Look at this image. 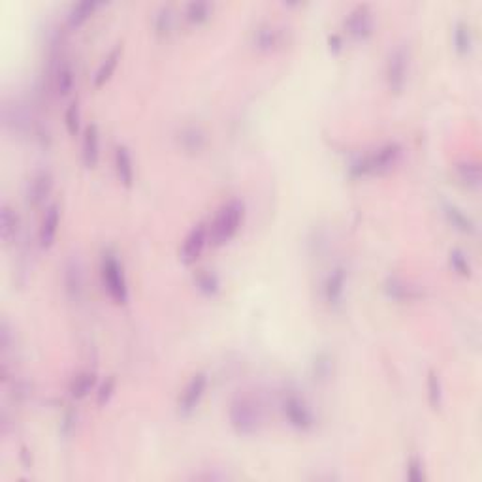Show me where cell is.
Returning <instances> with one entry per match:
<instances>
[{"instance_id":"6da1fadb","label":"cell","mask_w":482,"mask_h":482,"mask_svg":"<svg viewBox=\"0 0 482 482\" xmlns=\"http://www.w3.org/2000/svg\"><path fill=\"white\" fill-rule=\"evenodd\" d=\"M232 428L239 435H254L262 426L264 413L260 401L251 394H238L228 409Z\"/></svg>"},{"instance_id":"7a4b0ae2","label":"cell","mask_w":482,"mask_h":482,"mask_svg":"<svg viewBox=\"0 0 482 482\" xmlns=\"http://www.w3.org/2000/svg\"><path fill=\"white\" fill-rule=\"evenodd\" d=\"M243 204L239 200H230L217 211L211 226H207L211 245L221 247L234 238V234L239 230V224L243 221Z\"/></svg>"},{"instance_id":"3957f363","label":"cell","mask_w":482,"mask_h":482,"mask_svg":"<svg viewBox=\"0 0 482 482\" xmlns=\"http://www.w3.org/2000/svg\"><path fill=\"white\" fill-rule=\"evenodd\" d=\"M401 145L400 143H387L379 149L371 151L356 160V163L351 166V176L353 177H364V176H379V174H384L387 170H390L401 156Z\"/></svg>"},{"instance_id":"277c9868","label":"cell","mask_w":482,"mask_h":482,"mask_svg":"<svg viewBox=\"0 0 482 482\" xmlns=\"http://www.w3.org/2000/svg\"><path fill=\"white\" fill-rule=\"evenodd\" d=\"M409 70H411V48H409L407 44H398L388 53L387 68H384L387 85L394 95H400L401 91L405 89Z\"/></svg>"},{"instance_id":"5b68a950","label":"cell","mask_w":482,"mask_h":482,"mask_svg":"<svg viewBox=\"0 0 482 482\" xmlns=\"http://www.w3.org/2000/svg\"><path fill=\"white\" fill-rule=\"evenodd\" d=\"M100 272H102L104 288L108 290L109 298L119 306H124L129 302V286H127V279H124V270H122L121 262L108 252V254H104Z\"/></svg>"},{"instance_id":"8992f818","label":"cell","mask_w":482,"mask_h":482,"mask_svg":"<svg viewBox=\"0 0 482 482\" xmlns=\"http://www.w3.org/2000/svg\"><path fill=\"white\" fill-rule=\"evenodd\" d=\"M283 413L288 424L293 428L299 429V432H307L315 426V414H313L311 407L307 405V401L304 398H299L294 392H288L283 400Z\"/></svg>"},{"instance_id":"52a82bcc","label":"cell","mask_w":482,"mask_h":482,"mask_svg":"<svg viewBox=\"0 0 482 482\" xmlns=\"http://www.w3.org/2000/svg\"><path fill=\"white\" fill-rule=\"evenodd\" d=\"M345 30L353 36L354 40H366L373 35L375 28V17L371 8L367 4H358L353 8L345 17Z\"/></svg>"},{"instance_id":"ba28073f","label":"cell","mask_w":482,"mask_h":482,"mask_svg":"<svg viewBox=\"0 0 482 482\" xmlns=\"http://www.w3.org/2000/svg\"><path fill=\"white\" fill-rule=\"evenodd\" d=\"M288 30L275 23H262L252 30V46L259 51H272L285 46Z\"/></svg>"},{"instance_id":"9c48e42d","label":"cell","mask_w":482,"mask_h":482,"mask_svg":"<svg viewBox=\"0 0 482 482\" xmlns=\"http://www.w3.org/2000/svg\"><path fill=\"white\" fill-rule=\"evenodd\" d=\"M210 241V234H207V226L204 223H198L196 226H192V230L187 234L181 249H179V260L183 264H192L196 262L198 257L204 251L205 243Z\"/></svg>"},{"instance_id":"30bf717a","label":"cell","mask_w":482,"mask_h":482,"mask_svg":"<svg viewBox=\"0 0 482 482\" xmlns=\"http://www.w3.org/2000/svg\"><path fill=\"white\" fill-rule=\"evenodd\" d=\"M51 190H53V176H51V172L38 170L28 179L25 196H27L28 204L33 205V207H38V205H41L48 200Z\"/></svg>"},{"instance_id":"8fae6325","label":"cell","mask_w":482,"mask_h":482,"mask_svg":"<svg viewBox=\"0 0 482 482\" xmlns=\"http://www.w3.org/2000/svg\"><path fill=\"white\" fill-rule=\"evenodd\" d=\"M205 388H207V375L205 373L192 375V379L187 382L183 394H181V398H179V403H177L179 413L183 414V416H189V414L198 407V403H200V400H202Z\"/></svg>"},{"instance_id":"7c38bea8","label":"cell","mask_w":482,"mask_h":482,"mask_svg":"<svg viewBox=\"0 0 482 482\" xmlns=\"http://www.w3.org/2000/svg\"><path fill=\"white\" fill-rule=\"evenodd\" d=\"M177 145L189 153V155H196L200 151H204V147L207 145V134L205 130L200 127V124H183L181 129L177 130Z\"/></svg>"},{"instance_id":"4fadbf2b","label":"cell","mask_w":482,"mask_h":482,"mask_svg":"<svg viewBox=\"0 0 482 482\" xmlns=\"http://www.w3.org/2000/svg\"><path fill=\"white\" fill-rule=\"evenodd\" d=\"M64 288L72 299L82 298L85 288V268L77 257H72L64 266Z\"/></svg>"},{"instance_id":"5bb4252c","label":"cell","mask_w":482,"mask_h":482,"mask_svg":"<svg viewBox=\"0 0 482 482\" xmlns=\"http://www.w3.org/2000/svg\"><path fill=\"white\" fill-rule=\"evenodd\" d=\"M345 285H346V270L343 266H335L332 272L328 273L326 281H324V298L330 306H337L341 299H343V294H345Z\"/></svg>"},{"instance_id":"9a60e30c","label":"cell","mask_w":482,"mask_h":482,"mask_svg":"<svg viewBox=\"0 0 482 482\" xmlns=\"http://www.w3.org/2000/svg\"><path fill=\"white\" fill-rule=\"evenodd\" d=\"M384 293H387L388 298L398 299V302H411V299H416L422 296V290L413 283H409L405 279L401 277H392L387 279L384 283Z\"/></svg>"},{"instance_id":"2e32d148","label":"cell","mask_w":482,"mask_h":482,"mask_svg":"<svg viewBox=\"0 0 482 482\" xmlns=\"http://www.w3.org/2000/svg\"><path fill=\"white\" fill-rule=\"evenodd\" d=\"M82 156L87 168H95L96 163H98V156H100V132H98V127H96L95 122H91L87 129H85Z\"/></svg>"},{"instance_id":"e0dca14e","label":"cell","mask_w":482,"mask_h":482,"mask_svg":"<svg viewBox=\"0 0 482 482\" xmlns=\"http://www.w3.org/2000/svg\"><path fill=\"white\" fill-rule=\"evenodd\" d=\"M59 221H61V207L57 204H51L44 213L40 226V245L44 249H49L53 245L57 228H59Z\"/></svg>"},{"instance_id":"ac0fdd59","label":"cell","mask_w":482,"mask_h":482,"mask_svg":"<svg viewBox=\"0 0 482 482\" xmlns=\"http://www.w3.org/2000/svg\"><path fill=\"white\" fill-rule=\"evenodd\" d=\"M115 172L119 181H121L127 189H130L132 183H134V166H132V156H130L129 149H127L124 145H117Z\"/></svg>"},{"instance_id":"d6986e66","label":"cell","mask_w":482,"mask_h":482,"mask_svg":"<svg viewBox=\"0 0 482 482\" xmlns=\"http://www.w3.org/2000/svg\"><path fill=\"white\" fill-rule=\"evenodd\" d=\"M121 55H122L121 44L115 46V48L106 55V59L100 62V66H98V70H96V74H95V80H93V82H95V87H102L104 83L108 82L109 77L113 75L117 64H119V61H121Z\"/></svg>"},{"instance_id":"ffe728a7","label":"cell","mask_w":482,"mask_h":482,"mask_svg":"<svg viewBox=\"0 0 482 482\" xmlns=\"http://www.w3.org/2000/svg\"><path fill=\"white\" fill-rule=\"evenodd\" d=\"M17 230H19V215L15 213L12 205L4 204L2 211H0V236H2V241L10 243L17 236Z\"/></svg>"},{"instance_id":"44dd1931","label":"cell","mask_w":482,"mask_h":482,"mask_svg":"<svg viewBox=\"0 0 482 482\" xmlns=\"http://www.w3.org/2000/svg\"><path fill=\"white\" fill-rule=\"evenodd\" d=\"M96 8H98V2H96V0H82V2H75L74 6L68 10V14H66L68 27L77 28L80 25H83L91 15L95 14Z\"/></svg>"},{"instance_id":"7402d4cb","label":"cell","mask_w":482,"mask_h":482,"mask_svg":"<svg viewBox=\"0 0 482 482\" xmlns=\"http://www.w3.org/2000/svg\"><path fill=\"white\" fill-rule=\"evenodd\" d=\"M53 82L57 93L61 96H66L72 93V89H74V68H72V64L68 61H62L57 64Z\"/></svg>"},{"instance_id":"603a6c76","label":"cell","mask_w":482,"mask_h":482,"mask_svg":"<svg viewBox=\"0 0 482 482\" xmlns=\"http://www.w3.org/2000/svg\"><path fill=\"white\" fill-rule=\"evenodd\" d=\"M445 215H447L448 223L460 232H463V234H476L475 221L469 217V215H465L458 205L445 204Z\"/></svg>"},{"instance_id":"cb8c5ba5","label":"cell","mask_w":482,"mask_h":482,"mask_svg":"<svg viewBox=\"0 0 482 482\" xmlns=\"http://www.w3.org/2000/svg\"><path fill=\"white\" fill-rule=\"evenodd\" d=\"M96 384V373L95 371H91V369H87V371H80V373L75 375L74 379L70 380V396L72 398H75V400H82V398H85V396H89V392L95 388Z\"/></svg>"},{"instance_id":"d4e9b609","label":"cell","mask_w":482,"mask_h":482,"mask_svg":"<svg viewBox=\"0 0 482 482\" xmlns=\"http://www.w3.org/2000/svg\"><path fill=\"white\" fill-rule=\"evenodd\" d=\"M452 41H454V49L460 55H467L473 48V30L471 25L465 21H456L454 30H452Z\"/></svg>"},{"instance_id":"484cf974","label":"cell","mask_w":482,"mask_h":482,"mask_svg":"<svg viewBox=\"0 0 482 482\" xmlns=\"http://www.w3.org/2000/svg\"><path fill=\"white\" fill-rule=\"evenodd\" d=\"M456 172H458L460 179H462L467 187H473V189H479V187H481L482 172L481 164L476 163V160H463V163H458L456 164Z\"/></svg>"},{"instance_id":"4316f807","label":"cell","mask_w":482,"mask_h":482,"mask_svg":"<svg viewBox=\"0 0 482 482\" xmlns=\"http://www.w3.org/2000/svg\"><path fill=\"white\" fill-rule=\"evenodd\" d=\"M194 283H196L198 290L204 293L205 296H213L219 293V277L210 270H198L194 273Z\"/></svg>"},{"instance_id":"83f0119b","label":"cell","mask_w":482,"mask_h":482,"mask_svg":"<svg viewBox=\"0 0 482 482\" xmlns=\"http://www.w3.org/2000/svg\"><path fill=\"white\" fill-rule=\"evenodd\" d=\"M211 12H213V4L210 2H189L185 6V17L190 23H204L210 19Z\"/></svg>"},{"instance_id":"f1b7e54d","label":"cell","mask_w":482,"mask_h":482,"mask_svg":"<svg viewBox=\"0 0 482 482\" xmlns=\"http://www.w3.org/2000/svg\"><path fill=\"white\" fill-rule=\"evenodd\" d=\"M428 400H429V405L434 409H439L443 403V384H441V379H439V375H437V371H429L428 373Z\"/></svg>"},{"instance_id":"f546056e","label":"cell","mask_w":482,"mask_h":482,"mask_svg":"<svg viewBox=\"0 0 482 482\" xmlns=\"http://www.w3.org/2000/svg\"><path fill=\"white\" fill-rule=\"evenodd\" d=\"M448 262H450L452 270H454L458 275H462V277H469V275H471L469 259L465 257V252L460 251V249H452V251L448 252Z\"/></svg>"},{"instance_id":"4dcf8cb0","label":"cell","mask_w":482,"mask_h":482,"mask_svg":"<svg viewBox=\"0 0 482 482\" xmlns=\"http://www.w3.org/2000/svg\"><path fill=\"white\" fill-rule=\"evenodd\" d=\"M332 358H330V354L326 353H320L317 354V358L313 360V375H315V379L319 380H324L330 377V373H332Z\"/></svg>"},{"instance_id":"1f68e13d","label":"cell","mask_w":482,"mask_h":482,"mask_svg":"<svg viewBox=\"0 0 482 482\" xmlns=\"http://www.w3.org/2000/svg\"><path fill=\"white\" fill-rule=\"evenodd\" d=\"M174 27V12L170 6H163L155 15V30L158 35H168Z\"/></svg>"},{"instance_id":"d6a6232c","label":"cell","mask_w":482,"mask_h":482,"mask_svg":"<svg viewBox=\"0 0 482 482\" xmlns=\"http://www.w3.org/2000/svg\"><path fill=\"white\" fill-rule=\"evenodd\" d=\"M82 113H80V104L72 102L66 109V115H64V122H66V129H68L70 136H75L80 132V124H82Z\"/></svg>"},{"instance_id":"836d02e7","label":"cell","mask_w":482,"mask_h":482,"mask_svg":"<svg viewBox=\"0 0 482 482\" xmlns=\"http://www.w3.org/2000/svg\"><path fill=\"white\" fill-rule=\"evenodd\" d=\"M115 387H117L115 375H109L108 379L104 380L102 384H100L98 392H96V403H98V405H106V403L109 401V398H111L113 392H115Z\"/></svg>"},{"instance_id":"e575fe53","label":"cell","mask_w":482,"mask_h":482,"mask_svg":"<svg viewBox=\"0 0 482 482\" xmlns=\"http://www.w3.org/2000/svg\"><path fill=\"white\" fill-rule=\"evenodd\" d=\"M407 479L413 482H424L426 481V473H424V463L420 458L413 456L407 463Z\"/></svg>"},{"instance_id":"d590c367","label":"cell","mask_w":482,"mask_h":482,"mask_svg":"<svg viewBox=\"0 0 482 482\" xmlns=\"http://www.w3.org/2000/svg\"><path fill=\"white\" fill-rule=\"evenodd\" d=\"M74 422H75V416L74 413H66L64 414V418H62V424H61V432L64 435L70 434L72 432V428H74Z\"/></svg>"},{"instance_id":"8d00e7d4","label":"cell","mask_w":482,"mask_h":482,"mask_svg":"<svg viewBox=\"0 0 482 482\" xmlns=\"http://www.w3.org/2000/svg\"><path fill=\"white\" fill-rule=\"evenodd\" d=\"M328 46L332 51H340L341 46H343V36L341 35H330L328 36Z\"/></svg>"},{"instance_id":"74e56055","label":"cell","mask_w":482,"mask_h":482,"mask_svg":"<svg viewBox=\"0 0 482 482\" xmlns=\"http://www.w3.org/2000/svg\"><path fill=\"white\" fill-rule=\"evenodd\" d=\"M21 463H23V467L25 469H30L33 467V458H30V452H28L27 447H21Z\"/></svg>"}]
</instances>
